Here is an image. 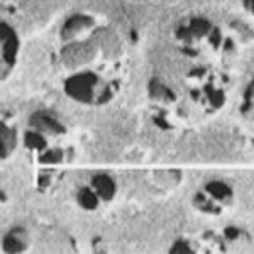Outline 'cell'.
<instances>
[]
</instances>
